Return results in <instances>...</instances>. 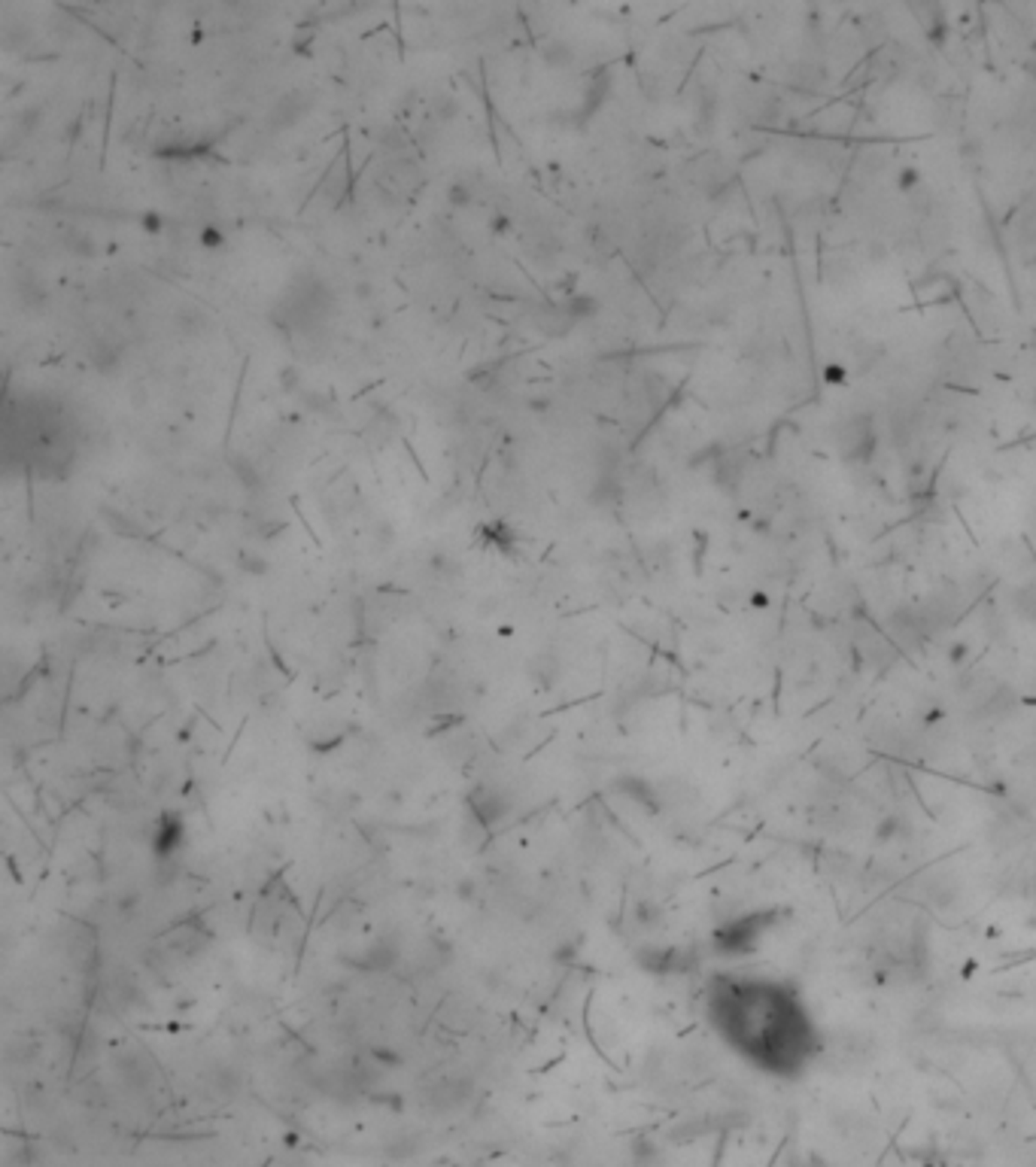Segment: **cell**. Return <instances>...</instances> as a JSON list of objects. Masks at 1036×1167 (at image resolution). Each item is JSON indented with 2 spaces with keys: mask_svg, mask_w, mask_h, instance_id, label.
Wrapping results in <instances>:
<instances>
[{
  "mask_svg": "<svg viewBox=\"0 0 1036 1167\" xmlns=\"http://www.w3.org/2000/svg\"><path fill=\"white\" fill-rule=\"evenodd\" d=\"M92 359H95V368H101V371H113V368L119 365V350L109 347L107 341H98Z\"/></svg>",
  "mask_w": 1036,
  "mask_h": 1167,
  "instance_id": "cell-6",
  "label": "cell"
},
{
  "mask_svg": "<svg viewBox=\"0 0 1036 1167\" xmlns=\"http://www.w3.org/2000/svg\"><path fill=\"white\" fill-rule=\"evenodd\" d=\"M159 836H161V839L155 842V852H159V854H167V852H173V848L180 845V836H183V827H180V821H177V818H171V815H167V818L161 821V827H159Z\"/></svg>",
  "mask_w": 1036,
  "mask_h": 1167,
  "instance_id": "cell-4",
  "label": "cell"
},
{
  "mask_svg": "<svg viewBox=\"0 0 1036 1167\" xmlns=\"http://www.w3.org/2000/svg\"><path fill=\"white\" fill-rule=\"evenodd\" d=\"M469 806H471V812L477 815L481 824H496V821L508 812V803H504L493 788H477L475 794L469 796Z\"/></svg>",
  "mask_w": 1036,
  "mask_h": 1167,
  "instance_id": "cell-3",
  "label": "cell"
},
{
  "mask_svg": "<svg viewBox=\"0 0 1036 1167\" xmlns=\"http://www.w3.org/2000/svg\"><path fill=\"white\" fill-rule=\"evenodd\" d=\"M769 916H744L736 918V922L723 924L721 930L715 933V945L717 951L723 955H744V951H754V945L760 943L763 930H766Z\"/></svg>",
  "mask_w": 1036,
  "mask_h": 1167,
  "instance_id": "cell-2",
  "label": "cell"
},
{
  "mask_svg": "<svg viewBox=\"0 0 1036 1167\" xmlns=\"http://www.w3.org/2000/svg\"><path fill=\"white\" fill-rule=\"evenodd\" d=\"M705 1015L727 1049L769 1076H800L821 1049L808 1003L790 982L727 972L708 985Z\"/></svg>",
  "mask_w": 1036,
  "mask_h": 1167,
  "instance_id": "cell-1",
  "label": "cell"
},
{
  "mask_svg": "<svg viewBox=\"0 0 1036 1167\" xmlns=\"http://www.w3.org/2000/svg\"><path fill=\"white\" fill-rule=\"evenodd\" d=\"M301 101H298V95H289V97H283L280 101V107L274 110V116L271 119L277 122V125H292V122L301 116Z\"/></svg>",
  "mask_w": 1036,
  "mask_h": 1167,
  "instance_id": "cell-5",
  "label": "cell"
}]
</instances>
